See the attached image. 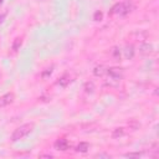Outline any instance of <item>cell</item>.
<instances>
[{
    "mask_svg": "<svg viewBox=\"0 0 159 159\" xmlns=\"http://www.w3.org/2000/svg\"><path fill=\"white\" fill-rule=\"evenodd\" d=\"M34 129V123H25L20 127H17L12 134H11V142H17L22 138H25L27 134H30Z\"/></svg>",
    "mask_w": 159,
    "mask_h": 159,
    "instance_id": "obj_1",
    "label": "cell"
},
{
    "mask_svg": "<svg viewBox=\"0 0 159 159\" xmlns=\"http://www.w3.org/2000/svg\"><path fill=\"white\" fill-rule=\"evenodd\" d=\"M132 9H133V5L129 1H127V2H117V4H114L112 6V9L109 10L108 15H111V16H113V15L124 16V15L129 14L132 11Z\"/></svg>",
    "mask_w": 159,
    "mask_h": 159,
    "instance_id": "obj_2",
    "label": "cell"
},
{
    "mask_svg": "<svg viewBox=\"0 0 159 159\" xmlns=\"http://www.w3.org/2000/svg\"><path fill=\"white\" fill-rule=\"evenodd\" d=\"M106 75H108L109 81H114L116 83H118L123 77V70L119 67H111V68H107Z\"/></svg>",
    "mask_w": 159,
    "mask_h": 159,
    "instance_id": "obj_3",
    "label": "cell"
},
{
    "mask_svg": "<svg viewBox=\"0 0 159 159\" xmlns=\"http://www.w3.org/2000/svg\"><path fill=\"white\" fill-rule=\"evenodd\" d=\"M53 147H55V149L58 150V152H66V150L70 149V143H68L67 139L60 138V139H57V140L55 142Z\"/></svg>",
    "mask_w": 159,
    "mask_h": 159,
    "instance_id": "obj_4",
    "label": "cell"
},
{
    "mask_svg": "<svg viewBox=\"0 0 159 159\" xmlns=\"http://www.w3.org/2000/svg\"><path fill=\"white\" fill-rule=\"evenodd\" d=\"M15 99V94L12 92H7L5 94H2L0 97V107H5V106H9L14 102Z\"/></svg>",
    "mask_w": 159,
    "mask_h": 159,
    "instance_id": "obj_5",
    "label": "cell"
},
{
    "mask_svg": "<svg viewBox=\"0 0 159 159\" xmlns=\"http://www.w3.org/2000/svg\"><path fill=\"white\" fill-rule=\"evenodd\" d=\"M123 52H124V57H125L127 60H132V58L134 57V53H135L134 46H133L132 43H129V45H125V47H124Z\"/></svg>",
    "mask_w": 159,
    "mask_h": 159,
    "instance_id": "obj_6",
    "label": "cell"
},
{
    "mask_svg": "<svg viewBox=\"0 0 159 159\" xmlns=\"http://www.w3.org/2000/svg\"><path fill=\"white\" fill-rule=\"evenodd\" d=\"M139 52H140L142 55H150V53L153 52V45L147 43V42L140 43V46H139Z\"/></svg>",
    "mask_w": 159,
    "mask_h": 159,
    "instance_id": "obj_7",
    "label": "cell"
},
{
    "mask_svg": "<svg viewBox=\"0 0 159 159\" xmlns=\"http://www.w3.org/2000/svg\"><path fill=\"white\" fill-rule=\"evenodd\" d=\"M70 82H71V76L68 75V73H65L62 77H60V80L57 81V84L60 86V87H67L68 84H70Z\"/></svg>",
    "mask_w": 159,
    "mask_h": 159,
    "instance_id": "obj_8",
    "label": "cell"
},
{
    "mask_svg": "<svg viewBox=\"0 0 159 159\" xmlns=\"http://www.w3.org/2000/svg\"><path fill=\"white\" fill-rule=\"evenodd\" d=\"M106 73H107V68H106L104 66H102V65L96 66V67L93 68V75H94L96 77H103Z\"/></svg>",
    "mask_w": 159,
    "mask_h": 159,
    "instance_id": "obj_9",
    "label": "cell"
},
{
    "mask_svg": "<svg viewBox=\"0 0 159 159\" xmlns=\"http://www.w3.org/2000/svg\"><path fill=\"white\" fill-rule=\"evenodd\" d=\"M88 149H89V144H88L87 142H81V143H78V144L76 145V148H75V150H76L77 153H87Z\"/></svg>",
    "mask_w": 159,
    "mask_h": 159,
    "instance_id": "obj_10",
    "label": "cell"
},
{
    "mask_svg": "<svg viewBox=\"0 0 159 159\" xmlns=\"http://www.w3.org/2000/svg\"><path fill=\"white\" fill-rule=\"evenodd\" d=\"M52 72H53V66L46 67V68L42 70V72H41V78H42V80H48V78L51 77Z\"/></svg>",
    "mask_w": 159,
    "mask_h": 159,
    "instance_id": "obj_11",
    "label": "cell"
},
{
    "mask_svg": "<svg viewBox=\"0 0 159 159\" xmlns=\"http://www.w3.org/2000/svg\"><path fill=\"white\" fill-rule=\"evenodd\" d=\"M21 45H22V39H21V37H16V39L12 41V45H11L12 51H14V52L19 51L20 47H21Z\"/></svg>",
    "mask_w": 159,
    "mask_h": 159,
    "instance_id": "obj_12",
    "label": "cell"
},
{
    "mask_svg": "<svg viewBox=\"0 0 159 159\" xmlns=\"http://www.w3.org/2000/svg\"><path fill=\"white\" fill-rule=\"evenodd\" d=\"M83 89H84V92H86L87 94H92V93L94 92V83L91 82V81L86 82L84 86H83Z\"/></svg>",
    "mask_w": 159,
    "mask_h": 159,
    "instance_id": "obj_13",
    "label": "cell"
},
{
    "mask_svg": "<svg viewBox=\"0 0 159 159\" xmlns=\"http://www.w3.org/2000/svg\"><path fill=\"white\" fill-rule=\"evenodd\" d=\"M124 135V128L122 127H118V128H114L113 132H112V138L117 139V138H120Z\"/></svg>",
    "mask_w": 159,
    "mask_h": 159,
    "instance_id": "obj_14",
    "label": "cell"
},
{
    "mask_svg": "<svg viewBox=\"0 0 159 159\" xmlns=\"http://www.w3.org/2000/svg\"><path fill=\"white\" fill-rule=\"evenodd\" d=\"M111 56H112L116 61H119V60H120V50H119V47L113 46L112 50H111Z\"/></svg>",
    "mask_w": 159,
    "mask_h": 159,
    "instance_id": "obj_15",
    "label": "cell"
},
{
    "mask_svg": "<svg viewBox=\"0 0 159 159\" xmlns=\"http://www.w3.org/2000/svg\"><path fill=\"white\" fill-rule=\"evenodd\" d=\"M143 155V153L140 152H132V153H125L124 157L125 158H140Z\"/></svg>",
    "mask_w": 159,
    "mask_h": 159,
    "instance_id": "obj_16",
    "label": "cell"
},
{
    "mask_svg": "<svg viewBox=\"0 0 159 159\" xmlns=\"http://www.w3.org/2000/svg\"><path fill=\"white\" fill-rule=\"evenodd\" d=\"M93 20L94 21H102L103 20V12L101 10H97L94 14H93Z\"/></svg>",
    "mask_w": 159,
    "mask_h": 159,
    "instance_id": "obj_17",
    "label": "cell"
},
{
    "mask_svg": "<svg viewBox=\"0 0 159 159\" xmlns=\"http://www.w3.org/2000/svg\"><path fill=\"white\" fill-rule=\"evenodd\" d=\"M94 158H106V159H109L111 155H108V154H106V153H98V154L94 155Z\"/></svg>",
    "mask_w": 159,
    "mask_h": 159,
    "instance_id": "obj_18",
    "label": "cell"
},
{
    "mask_svg": "<svg viewBox=\"0 0 159 159\" xmlns=\"http://www.w3.org/2000/svg\"><path fill=\"white\" fill-rule=\"evenodd\" d=\"M40 158H52V154H41Z\"/></svg>",
    "mask_w": 159,
    "mask_h": 159,
    "instance_id": "obj_19",
    "label": "cell"
},
{
    "mask_svg": "<svg viewBox=\"0 0 159 159\" xmlns=\"http://www.w3.org/2000/svg\"><path fill=\"white\" fill-rule=\"evenodd\" d=\"M1 4H2V0H0V5H1Z\"/></svg>",
    "mask_w": 159,
    "mask_h": 159,
    "instance_id": "obj_20",
    "label": "cell"
}]
</instances>
